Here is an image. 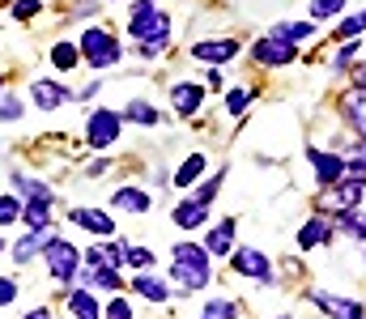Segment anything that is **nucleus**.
<instances>
[{
	"label": "nucleus",
	"instance_id": "obj_26",
	"mask_svg": "<svg viewBox=\"0 0 366 319\" xmlns=\"http://www.w3.org/2000/svg\"><path fill=\"white\" fill-rule=\"evenodd\" d=\"M47 217H51V201H30V205L21 209V221H26L30 230H43Z\"/></svg>",
	"mask_w": 366,
	"mask_h": 319
},
{
	"label": "nucleus",
	"instance_id": "obj_45",
	"mask_svg": "<svg viewBox=\"0 0 366 319\" xmlns=\"http://www.w3.org/2000/svg\"><path fill=\"white\" fill-rule=\"evenodd\" d=\"M200 319H209V315H200Z\"/></svg>",
	"mask_w": 366,
	"mask_h": 319
},
{
	"label": "nucleus",
	"instance_id": "obj_15",
	"mask_svg": "<svg viewBox=\"0 0 366 319\" xmlns=\"http://www.w3.org/2000/svg\"><path fill=\"white\" fill-rule=\"evenodd\" d=\"M341 106H345V119H350V123L366 136V86H354V90L345 94V103H341Z\"/></svg>",
	"mask_w": 366,
	"mask_h": 319
},
{
	"label": "nucleus",
	"instance_id": "obj_43",
	"mask_svg": "<svg viewBox=\"0 0 366 319\" xmlns=\"http://www.w3.org/2000/svg\"><path fill=\"white\" fill-rule=\"evenodd\" d=\"M0 103H4V73H0Z\"/></svg>",
	"mask_w": 366,
	"mask_h": 319
},
{
	"label": "nucleus",
	"instance_id": "obj_40",
	"mask_svg": "<svg viewBox=\"0 0 366 319\" xmlns=\"http://www.w3.org/2000/svg\"><path fill=\"white\" fill-rule=\"evenodd\" d=\"M0 119L9 123V119H21V103L17 98H4V106H0Z\"/></svg>",
	"mask_w": 366,
	"mask_h": 319
},
{
	"label": "nucleus",
	"instance_id": "obj_39",
	"mask_svg": "<svg viewBox=\"0 0 366 319\" xmlns=\"http://www.w3.org/2000/svg\"><path fill=\"white\" fill-rule=\"evenodd\" d=\"M17 298V281H9V277H0V307H9Z\"/></svg>",
	"mask_w": 366,
	"mask_h": 319
},
{
	"label": "nucleus",
	"instance_id": "obj_1",
	"mask_svg": "<svg viewBox=\"0 0 366 319\" xmlns=\"http://www.w3.org/2000/svg\"><path fill=\"white\" fill-rule=\"evenodd\" d=\"M171 281L183 294L204 290L209 285V251L196 243H175V264H171Z\"/></svg>",
	"mask_w": 366,
	"mask_h": 319
},
{
	"label": "nucleus",
	"instance_id": "obj_3",
	"mask_svg": "<svg viewBox=\"0 0 366 319\" xmlns=\"http://www.w3.org/2000/svg\"><path fill=\"white\" fill-rule=\"evenodd\" d=\"M43 264H47V273L56 277V281H73L77 273H81V251L69 243V238H47V247H43Z\"/></svg>",
	"mask_w": 366,
	"mask_h": 319
},
{
	"label": "nucleus",
	"instance_id": "obj_36",
	"mask_svg": "<svg viewBox=\"0 0 366 319\" xmlns=\"http://www.w3.org/2000/svg\"><path fill=\"white\" fill-rule=\"evenodd\" d=\"M102 315H107V319H132V307H128V298H111Z\"/></svg>",
	"mask_w": 366,
	"mask_h": 319
},
{
	"label": "nucleus",
	"instance_id": "obj_38",
	"mask_svg": "<svg viewBox=\"0 0 366 319\" xmlns=\"http://www.w3.org/2000/svg\"><path fill=\"white\" fill-rule=\"evenodd\" d=\"M247 103H252V98H247V90H234V94L226 98V106H230L234 115H243V111H247Z\"/></svg>",
	"mask_w": 366,
	"mask_h": 319
},
{
	"label": "nucleus",
	"instance_id": "obj_35",
	"mask_svg": "<svg viewBox=\"0 0 366 319\" xmlns=\"http://www.w3.org/2000/svg\"><path fill=\"white\" fill-rule=\"evenodd\" d=\"M222 179H226V175H222V171H217V175H213V179H204V188H200V192H196V201H200V205H209V201H213V196H217V188H222Z\"/></svg>",
	"mask_w": 366,
	"mask_h": 319
},
{
	"label": "nucleus",
	"instance_id": "obj_17",
	"mask_svg": "<svg viewBox=\"0 0 366 319\" xmlns=\"http://www.w3.org/2000/svg\"><path fill=\"white\" fill-rule=\"evenodd\" d=\"M175 226H183V230H192V226H204L209 221V205H200V201H183V205H175Z\"/></svg>",
	"mask_w": 366,
	"mask_h": 319
},
{
	"label": "nucleus",
	"instance_id": "obj_25",
	"mask_svg": "<svg viewBox=\"0 0 366 319\" xmlns=\"http://www.w3.org/2000/svg\"><path fill=\"white\" fill-rule=\"evenodd\" d=\"M273 34H277V39H285V43H302V39H311V34H315V26H311V21H281Z\"/></svg>",
	"mask_w": 366,
	"mask_h": 319
},
{
	"label": "nucleus",
	"instance_id": "obj_34",
	"mask_svg": "<svg viewBox=\"0 0 366 319\" xmlns=\"http://www.w3.org/2000/svg\"><path fill=\"white\" fill-rule=\"evenodd\" d=\"M128 119H137V123H158V111L145 103H128Z\"/></svg>",
	"mask_w": 366,
	"mask_h": 319
},
{
	"label": "nucleus",
	"instance_id": "obj_8",
	"mask_svg": "<svg viewBox=\"0 0 366 319\" xmlns=\"http://www.w3.org/2000/svg\"><path fill=\"white\" fill-rule=\"evenodd\" d=\"M252 56H256L264 69H285V64L294 60V43H285V39L269 34V39H260V43L252 47Z\"/></svg>",
	"mask_w": 366,
	"mask_h": 319
},
{
	"label": "nucleus",
	"instance_id": "obj_28",
	"mask_svg": "<svg viewBox=\"0 0 366 319\" xmlns=\"http://www.w3.org/2000/svg\"><path fill=\"white\" fill-rule=\"evenodd\" d=\"M362 30H366V13H354V17H345V21L337 26V39H341V43H350V39H358Z\"/></svg>",
	"mask_w": 366,
	"mask_h": 319
},
{
	"label": "nucleus",
	"instance_id": "obj_32",
	"mask_svg": "<svg viewBox=\"0 0 366 319\" xmlns=\"http://www.w3.org/2000/svg\"><path fill=\"white\" fill-rule=\"evenodd\" d=\"M124 264H128V268H154V251H145V247H128Z\"/></svg>",
	"mask_w": 366,
	"mask_h": 319
},
{
	"label": "nucleus",
	"instance_id": "obj_20",
	"mask_svg": "<svg viewBox=\"0 0 366 319\" xmlns=\"http://www.w3.org/2000/svg\"><path fill=\"white\" fill-rule=\"evenodd\" d=\"M47 238H51V230H30V234H26V238L17 243L13 260H17V264H26V260H30L34 251H43V247H47Z\"/></svg>",
	"mask_w": 366,
	"mask_h": 319
},
{
	"label": "nucleus",
	"instance_id": "obj_41",
	"mask_svg": "<svg viewBox=\"0 0 366 319\" xmlns=\"http://www.w3.org/2000/svg\"><path fill=\"white\" fill-rule=\"evenodd\" d=\"M345 162H354V166H366V136L354 145V158H345Z\"/></svg>",
	"mask_w": 366,
	"mask_h": 319
},
{
	"label": "nucleus",
	"instance_id": "obj_31",
	"mask_svg": "<svg viewBox=\"0 0 366 319\" xmlns=\"http://www.w3.org/2000/svg\"><path fill=\"white\" fill-rule=\"evenodd\" d=\"M345 9V0H311V17L315 21H324V17H337Z\"/></svg>",
	"mask_w": 366,
	"mask_h": 319
},
{
	"label": "nucleus",
	"instance_id": "obj_19",
	"mask_svg": "<svg viewBox=\"0 0 366 319\" xmlns=\"http://www.w3.org/2000/svg\"><path fill=\"white\" fill-rule=\"evenodd\" d=\"M69 315H73V319H98L102 311H98L94 294H86V290H73V294H69Z\"/></svg>",
	"mask_w": 366,
	"mask_h": 319
},
{
	"label": "nucleus",
	"instance_id": "obj_4",
	"mask_svg": "<svg viewBox=\"0 0 366 319\" xmlns=\"http://www.w3.org/2000/svg\"><path fill=\"white\" fill-rule=\"evenodd\" d=\"M119 128H124V115H115L111 106H98L86 119V145L90 149H111L119 141Z\"/></svg>",
	"mask_w": 366,
	"mask_h": 319
},
{
	"label": "nucleus",
	"instance_id": "obj_33",
	"mask_svg": "<svg viewBox=\"0 0 366 319\" xmlns=\"http://www.w3.org/2000/svg\"><path fill=\"white\" fill-rule=\"evenodd\" d=\"M341 230H350L354 238H366V217H358V213H341Z\"/></svg>",
	"mask_w": 366,
	"mask_h": 319
},
{
	"label": "nucleus",
	"instance_id": "obj_13",
	"mask_svg": "<svg viewBox=\"0 0 366 319\" xmlns=\"http://www.w3.org/2000/svg\"><path fill=\"white\" fill-rule=\"evenodd\" d=\"M30 98H34V106H43V111H56V106L69 103V90L56 86V81H34L30 86Z\"/></svg>",
	"mask_w": 366,
	"mask_h": 319
},
{
	"label": "nucleus",
	"instance_id": "obj_16",
	"mask_svg": "<svg viewBox=\"0 0 366 319\" xmlns=\"http://www.w3.org/2000/svg\"><path fill=\"white\" fill-rule=\"evenodd\" d=\"M69 217H73L77 226H86V230H94L98 238H107V234L115 230V221H111L107 213H98V209H73V213H69Z\"/></svg>",
	"mask_w": 366,
	"mask_h": 319
},
{
	"label": "nucleus",
	"instance_id": "obj_44",
	"mask_svg": "<svg viewBox=\"0 0 366 319\" xmlns=\"http://www.w3.org/2000/svg\"><path fill=\"white\" fill-rule=\"evenodd\" d=\"M0 251H4V238H0Z\"/></svg>",
	"mask_w": 366,
	"mask_h": 319
},
{
	"label": "nucleus",
	"instance_id": "obj_18",
	"mask_svg": "<svg viewBox=\"0 0 366 319\" xmlns=\"http://www.w3.org/2000/svg\"><path fill=\"white\" fill-rule=\"evenodd\" d=\"M171 103H175L179 115H196V111H200V86H192V81L175 86V90H171Z\"/></svg>",
	"mask_w": 366,
	"mask_h": 319
},
{
	"label": "nucleus",
	"instance_id": "obj_9",
	"mask_svg": "<svg viewBox=\"0 0 366 319\" xmlns=\"http://www.w3.org/2000/svg\"><path fill=\"white\" fill-rule=\"evenodd\" d=\"M311 303L324 311L328 319H366L362 303H354V298H337V294H311Z\"/></svg>",
	"mask_w": 366,
	"mask_h": 319
},
{
	"label": "nucleus",
	"instance_id": "obj_46",
	"mask_svg": "<svg viewBox=\"0 0 366 319\" xmlns=\"http://www.w3.org/2000/svg\"><path fill=\"white\" fill-rule=\"evenodd\" d=\"M285 319H290V315H285Z\"/></svg>",
	"mask_w": 366,
	"mask_h": 319
},
{
	"label": "nucleus",
	"instance_id": "obj_30",
	"mask_svg": "<svg viewBox=\"0 0 366 319\" xmlns=\"http://www.w3.org/2000/svg\"><path fill=\"white\" fill-rule=\"evenodd\" d=\"M204 315H209V319H234V315H239V307H234L230 298H213V303L204 307Z\"/></svg>",
	"mask_w": 366,
	"mask_h": 319
},
{
	"label": "nucleus",
	"instance_id": "obj_14",
	"mask_svg": "<svg viewBox=\"0 0 366 319\" xmlns=\"http://www.w3.org/2000/svg\"><path fill=\"white\" fill-rule=\"evenodd\" d=\"M328 238H332V226H328L324 217H311V221L298 230V247H302V251H315V247H324Z\"/></svg>",
	"mask_w": 366,
	"mask_h": 319
},
{
	"label": "nucleus",
	"instance_id": "obj_5",
	"mask_svg": "<svg viewBox=\"0 0 366 319\" xmlns=\"http://www.w3.org/2000/svg\"><path fill=\"white\" fill-rule=\"evenodd\" d=\"M358 205H362V183L358 179H341V183L324 188V196H320V209H328V213H350Z\"/></svg>",
	"mask_w": 366,
	"mask_h": 319
},
{
	"label": "nucleus",
	"instance_id": "obj_37",
	"mask_svg": "<svg viewBox=\"0 0 366 319\" xmlns=\"http://www.w3.org/2000/svg\"><path fill=\"white\" fill-rule=\"evenodd\" d=\"M39 9H43V0H17L13 4V17H34Z\"/></svg>",
	"mask_w": 366,
	"mask_h": 319
},
{
	"label": "nucleus",
	"instance_id": "obj_2",
	"mask_svg": "<svg viewBox=\"0 0 366 319\" xmlns=\"http://www.w3.org/2000/svg\"><path fill=\"white\" fill-rule=\"evenodd\" d=\"M81 56L90 60V69H111V64H119V39L111 34V30H102V26H90V30H81Z\"/></svg>",
	"mask_w": 366,
	"mask_h": 319
},
{
	"label": "nucleus",
	"instance_id": "obj_22",
	"mask_svg": "<svg viewBox=\"0 0 366 319\" xmlns=\"http://www.w3.org/2000/svg\"><path fill=\"white\" fill-rule=\"evenodd\" d=\"M200 171H204V153H192V158H183V166L175 171V188H192V183L200 179Z\"/></svg>",
	"mask_w": 366,
	"mask_h": 319
},
{
	"label": "nucleus",
	"instance_id": "obj_10",
	"mask_svg": "<svg viewBox=\"0 0 366 319\" xmlns=\"http://www.w3.org/2000/svg\"><path fill=\"white\" fill-rule=\"evenodd\" d=\"M124 255H128L124 243H102V247H90V251H86V264H90V268H111V273H119Z\"/></svg>",
	"mask_w": 366,
	"mask_h": 319
},
{
	"label": "nucleus",
	"instance_id": "obj_24",
	"mask_svg": "<svg viewBox=\"0 0 366 319\" xmlns=\"http://www.w3.org/2000/svg\"><path fill=\"white\" fill-rule=\"evenodd\" d=\"M77 60H81V47H77V43H56V47H51V64H56V69L69 73V69H77Z\"/></svg>",
	"mask_w": 366,
	"mask_h": 319
},
{
	"label": "nucleus",
	"instance_id": "obj_6",
	"mask_svg": "<svg viewBox=\"0 0 366 319\" xmlns=\"http://www.w3.org/2000/svg\"><path fill=\"white\" fill-rule=\"evenodd\" d=\"M234 273H239V277H247V281L273 285V264H269V255H264V251H256V247H239V251H234Z\"/></svg>",
	"mask_w": 366,
	"mask_h": 319
},
{
	"label": "nucleus",
	"instance_id": "obj_12",
	"mask_svg": "<svg viewBox=\"0 0 366 319\" xmlns=\"http://www.w3.org/2000/svg\"><path fill=\"white\" fill-rule=\"evenodd\" d=\"M204 251H209V255H217V260L234 251V221H230V217H226V221H217V226L209 230V238H204Z\"/></svg>",
	"mask_w": 366,
	"mask_h": 319
},
{
	"label": "nucleus",
	"instance_id": "obj_42",
	"mask_svg": "<svg viewBox=\"0 0 366 319\" xmlns=\"http://www.w3.org/2000/svg\"><path fill=\"white\" fill-rule=\"evenodd\" d=\"M26 319H51V311H30Z\"/></svg>",
	"mask_w": 366,
	"mask_h": 319
},
{
	"label": "nucleus",
	"instance_id": "obj_11",
	"mask_svg": "<svg viewBox=\"0 0 366 319\" xmlns=\"http://www.w3.org/2000/svg\"><path fill=\"white\" fill-rule=\"evenodd\" d=\"M234 51H239L234 39H209V43H196V47H192V56H196V60H209V64H226Z\"/></svg>",
	"mask_w": 366,
	"mask_h": 319
},
{
	"label": "nucleus",
	"instance_id": "obj_27",
	"mask_svg": "<svg viewBox=\"0 0 366 319\" xmlns=\"http://www.w3.org/2000/svg\"><path fill=\"white\" fill-rule=\"evenodd\" d=\"M86 285H102V290H119V273L111 268H90V273H77Z\"/></svg>",
	"mask_w": 366,
	"mask_h": 319
},
{
	"label": "nucleus",
	"instance_id": "obj_21",
	"mask_svg": "<svg viewBox=\"0 0 366 319\" xmlns=\"http://www.w3.org/2000/svg\"><path fill=\"white\" fill-rule=\"evenodd\" d=\"M137 294H145V298H154V303H167V281L162 277H154V273H137Z\"/></svg>",
	"mask_w": 366,
	"mask_h": 319
},
{
	"label": "nucleus",
	"instance_id": "obj_7",
	"mask_svg": "<svg viewBox=\"0 0 366 319\" xmlns=\"http://www.w3.org/2000/svg\"><path fill=\"white\" fill-rule=\"evenodd\" d=\"M307 158H311V166H315V179H320V188H332V183H341L345 179V171H350V162L341 158V153H328V149H307Z\"/></svg>",
	"mask_w": 366,
	"mask_h": 319
},
{
	"label": "nucleus",
	"instance_id": "obj_29",
	"mask_svg": "<svg viewBox=\"0 0 366 319\" xmlns=\"http://www.w3.org/2000/svg\"><path fill=\"white\" fill-rule=\"evenodd\" d=\"M21 201L17 196H0V226H13V221H21Z\"/></svg>",
	"mask_w": 366,
	"mask_h": 319
},
{
	"label": "nucleus",
	"instance_id": "obj_23",
	"mask_svg": "<svg viewBox=\"0 0 366 319\" xmlns=\"http://www.w3.org/2000/svg\"><path fill=\"white\" fill-rule=\"evenodd\" d=\"M111 205H119L124 213H145V209H149V196H145V192H137V188H119Z\"/></svg>",
	"mask_w": 366,
	"mask_h": 319
}]
</instances>
